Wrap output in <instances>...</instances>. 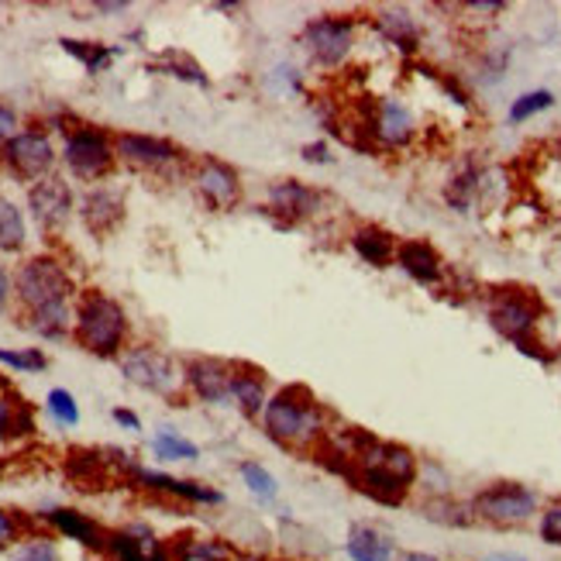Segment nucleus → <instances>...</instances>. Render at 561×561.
Returning a JSON list of instances; mask_svg holds the SVG:
<instances>
[{"label": "nucleus", "mask_w": 561, "mask_h": 561, "mask_svg": "<svg viewBox=\"0 0 561 561\" xmlns=\"http://www.w3.org/2000/svg\"><path fill=\"white\" fill-rule=\"evenodd\" d=\"M345 479L355 490L379 506H403L421 482V458L400 442H382L376 434H365V442L352 455Z\"/></svg>", "instance_id": "obj_1"}, {"label": "nucleus", "mask_w": 561, "mask_h": 561, "mask_svg": "<svg viewBox=\"0 0 561 561\" xmlns=\"http://www.w3.org/2000/svg\"><path fill=\"white\" fill-rule=\"evenodd\" d=\"M259 424L270 442L300 455H317V448L331 434L328 410L307 386H279L270 397V403H265Z\"/></svg>", "instance_id": "obj_2"}, {"label": "nucleus", "mask_w": 561, "mask_h": 561, "mask_svg": "<svg viewBox=\"0 0 561 561\" xmlns=\"http://www.w3.org/2000/svg\"><path fill=\"white\" fill-rule=\"evenodd\" d=\"M545 313H548L545 300L527 286L506 283V286H493L485 293V321H490V328L500 337H506L520 355L541 362V365H551L554 352H548V345L541 341Z\"/></svg>", "instance_id": "obj_3"}, {"label": "nucleus", "mask_w": 561, "mask_h": 561, "mask_svg": "<svg viewBox=\"0 0 561 561\" xmlns=\"http://www.w3.org/2000/svg\"><path fill=\"white\" fill-rule=\"evenodd\" d=\"M72 334L90 355L101 358H121L128 352V310L114 297L101 289H90L80 297L77 310H72Z\"/></svg>", "instance_id": "obj_4"}, {"label": "nucleus", "mask_w": 561, "mask_h": 561, "mask_svg": "<svg viewBox=\"0 0 561 561\" xmlns=\"http://www.w3.org/2000/svg\"><path fill=\"white\" fill-rule=\"evenodd\" d=\"M472 517L493 530H524L538 520L545 496L520 479H493L469 496Z\"/></svg>", "instance_id": "obj_5"}, {"label": "nucleus", "mask_w": 561, "mask_h": 561, "mask_svg": "<svg viewBox=\"0 0 561 561\" xmlns=\"http://www.w3.org/2000/svg\"><path fill=\"white\" fill-rule=\"evenodd\" d=\"M72 293H77V279L56 255H32L14 273V297L28 313L69 307Z\"/></svg>", "instance_id": "obj_6"}, {"label": "nucleus", "mask_w": 561, "mask_h": 561, "mask_svg": "<svg viewBox=\"0 0 561 561\" xmlns=\"http://www.w3.org/2000/svg\"><path fill=\"white\" fill-rule=\"evenodd\" d=\"M297 42L313 66L337 69L348 62L352 48H355V21L345 14H317V18L304 21V28L297 32Z\"/></svg>", "instance_id": "obj_7"}, {"label": "nucleus", "mask_w": 561, "mask_h": 561, "mask_svg": "<svg viewBox=\"0 0 561 561\" xmlns=\"http://www.w3.org/2000/svg\"><path fill=\"white\" fill-rule=\"evenodd\" d=\"M0 162H4V169L14 180L35 186L48 176H56L59 152L53 138H48V131L24 128V131H14L8 141H0Z\"/></svg>", "instance_id": "obj_8"}, {"label": "nucleus", "mask_w": 561, "mask_h": 561, "mask_svg": "<svg viewBox=\"0 0 561 561\" xmlns=\"http://www.w3.org/2000/svg\"><path fill=\"white\" fill-rule=\"evenodd\" d=\"M59 159L66 162V169L77 180L83 183H96L104 180L114 162H117V152H114V138L104 131V128H93V125H77L66 131V141H62V152Z\"/></svg>", "instance_id": "obj_9"}, {"label": "nucleus", "mask_w": 561, "mask_h": 561, "mask_svg": "<svg viewBox=\"0 0 561 561\" xmlns=\"http://www.w3.org/2000/svg\"><path fill=\"white\" fill-rule=\"evenodd\" d=\"M121 373L125 379L152 397H176L183 386V369L165 352L152 345H135L121 355Z\"/></svg>", "instance_id": "obj_10"}, {"label": "nucleus", "mask_w": 561, "mask_h": 561, "mask_svg": "<svg viewBox=\"0 0 561 561\" xmlns=\"http://www.w3.org/2000/svg\"><path fill=\"white\" fill-rule=\"evenodd\" d=\"M358 131L369 135L376 149L397 152L417 138V114H413V107L400 101V96H379V101H373L369 111H365Z\"/></svg>", "instance_id": "obj_11"}, {"label": "nucleus", "mask_w": 561, "mask_h": 561, "mask_svg": "<svg viewBox=\"0 0 561 561\" xmlns=\"http://www.w3.org/2000/svg\"><path fill=\"white\" fill-rule=\"evenodd\" d=\"M128 479L138 485V490L152 493V496H165V500H176V503H190V506H225L228 496L217 490L210 482L201 479H180V476H169L162 469H149V466H128Z\"/></svg>", "instance_id": "obj_12"}, {"label": "nucleus", "mask_w": 561, "mask_h": 561, "mask_svg": "<svg viewBox=\"0 0 561 561\" xmlns=\"http://www.w3.org/2000/svg\"><path fill=\"white\" fill-rule=\"evenodd\" d=\"M35 524H42V530H48L53 538L59 541H72L80 545L83 551H93V554H104V541H107V527L83 514L80 506H42L35 514Z\"/></svg>", "instance_id": "obj_13"}, {"label": "nucleus", "mask_w": 561, "mask_h": 561, "mask_svg": "<svg viewBox=\"0 0 561 561\" xmlns=\"http://www.w3.org/2000/svg\"><path fill=\"white\" fill-rule=\"evenodd\" d=\"M107 561H169V541L149 520H128L107 530Z\"/></svg>", "instance_id": "obj_14"}, {"label": "nucleus", "mask_w": 561, "mask_h": 561, "mask_svg": "<svg viewBox=\"0 0 561 561\" xmlns=\"http://www.w3.org/2000/svg\"><path fill=\"white\" fill-rule=\"evenodd\" d=\"M265 201H270V217H276L279 228H297L304 221H310V217H317L324 210V190H317L304 180H279L270 186V193H265Z\"/></svg>", "instance_id": "obj_15"}, {"label": "nucleus", "mask_w": 561, "mask_h": 561, "mask_svg": "<svg viewBox=\"0 0 561 561\" xmlns=\"http://www.w3.org/2000/svg\"><path fill=\"white\" fill-rule=\"evenodd\" d=\"M231 379H234V362L228 358L197 355L183 365V386L197 400L214 403V407L231 403Z\"/></svg>", "instance_id": "obj_16"}, {"label": "nucleus", "mask_w": 561, "mask_h": 561, "mask_svg": "<svg viewBox=\"0 0 561 561\" xmlns=\"http://www.w3.org/2000/svg\"><path fill=\"white\" fill-rule=\"evenodd\" d=\"M114 152L121 162H128L135 169H149V173H162V169H173L183 162V149L173 145L169 138H156V135H135L125 131L114 138Z\"/></svg>", "instance_id": "obj_17"}, {"label": "nucleus", "mask_w": 561, "mask_h": 561, "mask_svg": "<svg viewBox=\"0 0 561 561\" xmlns=\"http://www.w3.org/2000/svg\"><path fill=\"white\" fill-rule=\"evenodd\" d=\"M72 207H77V201H72V190L62 176H48V180L28 186V214H32V221L48 234L66 228V221L72 217Z\"/></svg>", "instance_id": "obj_18"}, {"label": "nucleus", "mask_w": 561, "mask_h": 561, "mask_svg": "<svg viewBox=\"0 0 561 561\" xmlns=\"http://www.w3.org/2000/svg\"><path fill=\"white\" fill-rule=\"evenodd\" d=\"M348 561H400V541L397 534L379 520H355L345 530V545H341Z\"/></svg>", "instance_id": "obj_19"}, {"label": "nucleus", "mask_w": 561, "mask_h": 561, "mask_svg": "<svg viewBox=\"0 0 561 561\" xmlns=\"http://www.w3.org/2000/svg\"><path fill=\"white\" fill-rule=\"evenodd\" d=\"M397 265H400V273L410 276L417 286H445L448 283V262L445 255L437 252L431 241L424 238H407L400 241V249H397Z\"/></svg>", "instance_id": "obj_20"}, {"label": "nucleus", "mask_w": 561, "mask_h": 561, "mask_svg": "<svg viewBox=\"0 0 561 561\" xmlns=\"http://www.w3.org/2000/svg\"><path fill=\"white\" fill-rule=\"evenodd\" d=\"M193 186L214 210H231L241 204V176L238 169L221 159H204L193 173Z\"/></svg>", "instance_id": "obj_21"}, {"label": "nucleus", "mask_w": 561, "mask_h": 561, "mask_svg": "<svg viewBox=\"0 0 561 561\" xmlns=\"http://www.w3.org/2000/svg\"><path fill=\"white\" fill-rule=\"evenodd\" d=\"M77 210H80V221L87 225V231L104 238L125 221V197H121V190H114V186H90L80 197Z\"/></svg>", "instance_id": "obj_22"}, {"label": "nucleus", "mask_w": 561, "mask_h": 561, "mask_svg": "<svg viewBox=\"0 0 561 561\" xmlns=\"http://www.w3.org/2000/svg\"><path fill=\"white\" fill-rule=\"evenodd\" d=\"M373 28L379 32V38L386 45H393L403 56H417L421 45H424L421 21L413 18L407 8H379L373 18Z\"/></svg>", "instance_id": "obj_23"}, {"label": "nucleus", "mask_w": 561, "mask_h": 561, "mask_svg": "<svg viewBox=\"0 0 561 561\" xmlns=\"http://www.w3.org/2000/svg\"><path fill=\"white\" fill-rule=\"evenodd\" d=\"M270 386H265V373L255 365L234 362V379H231V407H238L249 421H259L270 403Z\"/></svg>", "instance_id": "obj_24"}, {"label": "nucleus", "mask_w": 561, "mask_h": 561, "mask_svg": "<svg viewBox=\"0 0 561 561\" xmlns=\"http://www.w3.org/2000/svg\"><path fill=\"white\" fill-rule=\"evenodd\" d=\"M348 245L355 249V255L365 265H376V270H386V265H397V249L400 238L393 231H386L379 225H358L348 234Z\"/></svg>", "instance_id": "obj_25"}, {"label": "nucleus", "mask_w": 561, "mask_h": 561, "mask_svg": "<svg viewBox=\"0 0 561 561\" xmlns=\"http://www.w3.org/2000/svg\"><path fill=\"white\" fill-rule=\"evenodd\" d=\"M482 176H485V165H479L476 159H466L461 162L455 173L448 176L445 190H442V197L445 204L455 210V214H469L479 197H482Z\"/></svg>", "instance_id": "obj_26"}, {"label": "nucleus", "mask_w": 561, "mask_h": 561, "mask_svg": "<svg viewBox=\"0 0 561 561\" xmlns=\"http://www.w3.org/2000/svg\"><path fill=\"white\" fill-rule=\"evenodd\" d=\"M169 561H238V551L214 534H180L169 541Z\"/></svg>", "instance_id": "obj_27"}, {"label": "nucleus", "mask_w": 561, "mask_h": 561, "mask_svg": "<svg viewBox=\"0 0 561 561\" xmlns=\"http://www.w3.org/2000/svg\"><path fill=\"white\" fill-rule=\"evenodd\" d=\"M421 517L431 520L434 527H448V530L476 527V517H472L469 500H461V496H455V493H448V496H427V500L421 503Z\"/></svg>", "instance_id": "obj_28"}, {"label": "nucleus", "mask_w": 561, "mask_h": 561, "mask_svg": "<svg viewBox=\"0 0 561 561\" xmlns=\"http://www.w3.org/2000/svg\"><path fill=\"white\" fill-rule=\"evenodd\" d=\"M149 72H156V77H173V80H183V83H190V87H210V77L204 72V66L193 59V56H186V53H180V48H165V53H159L149 66H145Z\"/></svg>", "instance_id": "obj_29"}, {"label": "nucleus", "mask_w": 561, "mask_h": 561, "mask_svg": "<svg viewBox=\"0 0 561 561\" xmlns=\"http://www.w3.org/2000/svg\"><path fill=\"white\" fill-rule=\"evenodd\" d=\"M238 479L245 485V493L259 503V506H276L279 503V479L262 466L255 458L238 461Z\"/></svg>", "instance_id": "obj_30"}, {"label": "nucleus", "mask_w": 561, "mask_h": 561, "mask_svg": "<svg viewBox=\"0 0 561 561\" xmlns=\"http://www.w3.org/2000/svg\"><path fill=\"white\" fill-rule=\"evenodd\" d=\"M28 245V221L24 210L0 193V255H18Z\"/></svg>", "instance_id": "obj_31"}, {"label": "nucleus", "mask_w": 561, "mask_h": 561, "mask_svg": "<svg viewBox=\"0 0 561 561\" xmlns=\"http://www.w3.org/2000/svg\"><path fill=\"white\" fill-rule=\"evenodd\" d=\"M152 455L159 461H165V466H176V461H197L201 458V445L197 442H190L186 434L173 431V427H159L152 434V442H149Z\"/></svg>", "instance_id": "obj_32"}, {"label": "nucleus", "mask_w": 561, "mask_h": 561, "mask_svg": "<svg viewBox=\"0 0 561 561\" xmlns=\"http://www.w3.org/2000/svg\"><path fill=\"white\" fill-rule=\"evenodd\" d=\"M62 45V53L72 56V59H80L83 69L90 72V77H96V72H104L111 69V62L125 53V48H117V45H101V42H80V38H59Z\"/></svg>", "instance_id": "obj_33"}, {"label": "nucleus", "mask_w": 561, "mask_h": 561, "mask_svg": "<svg viewBox=\"0 0 561 561\" xmlns=\"http://www.w3.org/2000/svg\"><path fill=\"white\" fill-rule=\"evenodd\" d=\"M4 561H66V558H62L59 538H53L48 530L35 527L32 534H24V538L4 554Z\"/></svg>", "instance_id": "obj_34"}, {"label": "nucleus", "mask_w": 561, "mask_h": 561, "mask_svg": "<svg viewBox=\"0 0 561 561\" xmlns=\"http://www.w3.org/2000/svg\"><path fill=\"white\" fill-rule=\"evenodd\" d=\"M554 104H558V96L551 90H545V87L524 90L520 96H514V104H510V111H506V121H510V125H527V121L548 114Z\"/></svg>", "instance_id": "obj_35"}, {"label": "nucleus", "mask_w": 561, "mask_h": 561, "mask_svg": "<svg viewBox=\"0 0 561 561\" xmlns=\"http://www.w3.org/2000/svg\"><path fill=\"white\" fill-rule=\"evenodd\" d=\"M28 328L45 341H59V337L72 334V310L69 307H53V310L28 313Z\"/></svg>", "instance_id": "obj_36"}, {"label": "nucleus", "mask_w": 561, "mask_h": 561, "mask_svg": "<svg viewBox=\"0 0 561 561\" xmlns=\"http://www.w3.org/2000/svg\"><path fill=\"white\" fill-rule=\"evenodd\" d=\"M35 424H32V413L24 410L21 403L0 397V445L14 442L18 434H32Z\"/></svg>", "instance_id": "obj_37"}, {"label": "nucleus", "mask_w": 561, "mask_h": 561, "mask_svg": "<svg viewBox=\"0 0 561 561\" xmlns=\"http://www.w3.org/2000/svg\"><path fill=\"white\" fill-rule=\"evenodd\" d=\"M38 524L35 517L28 514H21V510H8V506H0V554H8L24 534H32Z\"/></svg>", "instance_id": "obj_38"}, {"label": "nucleus", "mask_w": 561, "mask_h": 561, "mask_svg": "<svg viewBox=\"0 0 561 561\" xmlns=\"http://www.w3.org/2000/svg\"><path fill=\"white\" fill-rule=\"evenodd\" d=\"M534 530H538V541H541L545 548L561 551V496L545 500L538 520H534Z\"/></svg>", "instance_id": "obj_39"}, {"label": "nucleus", "mask_w": 561, "mask_h": 561, "mask_svg": "<svg viewBox=\"0 0 561 561\" xmlns=\"http://www.w3.org/2000/svg\"><path fill=\"white\" fill-rule=\"evenodd\" d=\"M45 413L59 427H77L80 424V403H77V397L69 393V389H53V393L45 397Z\"/></svg>", "instance_id": "obj_40"}, {"label": "nucleus", "mask_w": 561, "mask_h": 561, "mask_svg": "<svg viewBox=\"0 0 561 561\" xmlns=\"http://www.w3.org/2000/svg\"><path fill=\"white\" fill-rule=\"evenodd\" d=\"M0 365H8L14 373H42L48 355L42 348H0Z\"/></svg>", "instance_id": "obj_41"}, {"label": "nucleus", "mask_w": 561, "mask_h": 561, "mask_svg": "<svg viewBox=\"0 0 561 561\" xmlns=\"http://www.w3.org/2000/svg\"><path fill=\"white\" fill-rule=\"evenodd\" d=\"M300 156H304V162H310V165H331L334 162V156H331V145L328 141H307L304 149H300Z\"/></svg>", "instance_id": "obj_42"}, {"label": "nucleus", "mask_w": 561, "mask_h": 561, "mask_svg": "<svg viewBox=\"0 0 561 561\" xmlns=\"http://www.w3.org/2000/svg\"><path fill=\"white\" fill-rule=\"evenodd\" d=\"M111 421L121 427V431H128V434H138L141 431V417L135 410H128V407H114L111 410Z\"/></svg>", "instance_id": "obj_43"}, {"label": "nucleus", "mask_w": 561, "mask_h": 561, "mask_svg": "<svg viewBox=\"0 0 561 561\" xmlns=\"http://www.w3.org/2000/svg\"><path fill=\"white\" fill-rule=\"evenodd\" d=\"M11 297H14V276L8 273V265L0 262V313L11 307Z\"/></svg>", "instance_id": "obj_44"}, {"label": "nucleus", "mask_w": 561, "mask_h": 561, "mask_svg": "<svg viewBox=\"0 0 561 561\" xmlns=\"http://www.w3.org/2000/svg\"><path fill=\"white\" fill-rule=\"evenodd\" d=\"M466 11H472V14H503L506 0H472V4H466Z\"/></svg>", "instance_id": "obj_45"}, {"label": "nucleus", "mask_w": 561, "mask_h": 561, "mask_svg": "<svg viewBox=\"0 0 561 561\" xmlns=\"http://www.w3.org/2000/svg\"><path fill=\"white\" fill-rule=\"evenodd\" d=\"M18 128V114L8 107V104H0V141H8Z\"/></svg>", "instance_id": "obj_46"}, {"label": "nucleus", "mask_w": 561, "mask_h": 561, "mask_svg": "<svg viewBox=\"0 0 561 561\" xmlns=\"http://www.w3.org/2000/svg\"><path fill=\"white\" fill-rule=\"evenodd\" d=\"M400 561H445V558L434 554V551H424V548H403Z\"/></svg>", "instance_id": "obj_47"}, {"label": "nucleus", "mask_w": 561, "mask_h": 561, "mask_svg": "<svg viewBox=\"0 0 561 561\" xmlns=\"http://www.w3.org/2000/svg\"><path fill=\"white\" fill-rule=\"evenodd\" d=\"M93 11L96 14H125L128 4H125V0H117V4H93Z\"/></svg>", "instance_id": "obj_48"}, {"label": "nucleus", "mask_w": 561, "mask_h": 561, "mask_svg": "<svg viewBox=\"0 0 561 561\" xmlns=\"http://www.w3.org/2000/svg\"><path fill=\"white\" fill-rule=\"evenodd\" d=\"M490 561H530V558L520 551H496V554H490Z\"/></svg>", "instance_id": "obj_49"}]
</instances>
